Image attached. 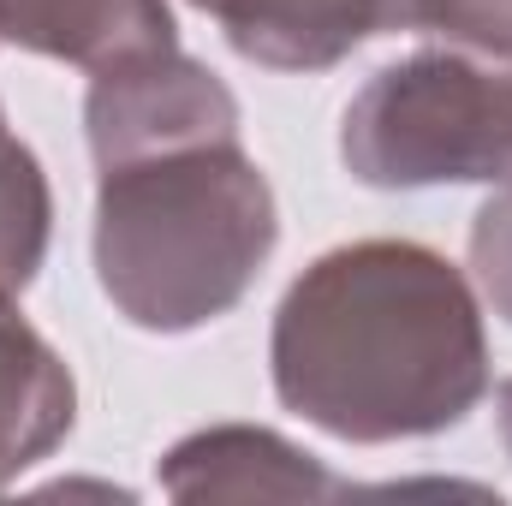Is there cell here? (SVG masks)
I'll list each match as a JSON object with an SVG mask.
<instances>
[{
  "label": "cell",
  "instance_id": "11",
  "mask_svg": "<svg viewBox=\"0 0 512 506\" xmlns=\"http://www.w3.org/2000/svg\"><path fill=\"white\" fill-rule=\"evenodd\" d=\"M471 274L495 304V316L512 322V179L489 191V203L471 221Z\"/></svg>",
  "mask_w": 512,
  "mask_h": 506
},
{
  "label": "cell",
  "instance_id": "3",
  "mask_svg": "<svg viewBox=\"0 0 512 506\" xmlns=\"http://www.w3.org/2000/svg\"><path fill=\"white\" fill-rule=\"evenodd\" d=\"M340 161L370 191L512 179V72L459 48L382 66L340 114Z\"/></svg>",
  "mask_w": 512,
  "mask_h": 506
},
{
  "label": "cell",
  "instance_id": "2",
  "mask_svg": "<svg viewBox=\"0 0 512 506\" xmlns=\"http://www.w3.org/2000/svg\"><path fill=\"white\" fill-rule=\"evenodd\" d=\"M96 173V286L131 328L191 334L245 304L280 245V203L239 137Z\"/></svg>",
  "mask_w": 512,
  "mask_h": 506
},
{
  "label": "cell",
  "instance_id": "9",
  "mask_svg": "<svg viewBox=\"0 0 512 506\" xmlns=\"http://www.w3.org/2000/svg\"><path fill=\"white\" fill-rule=\"evenodd\" d=\"M48 239H54L48 173L36 149L6 126V108H0V298H18L42 274Z\"/></svg>",
  "mask_w": 512,
  "mask_h": 506
},
{
  "label": "cell",
  "instance_id": "12",
  "mask_svg": "<svg viewBox=\"0 0 512 506\" xmlns=\"http://www.w3.org/2000/svg\"><path fill=\"white\" fill-rule=\"evenodd\" d=\"M495 429H501V447L512 459V381H501V393H495Z\"/></svg>",
  "mask_w": 512,
  "mask_h": 506
},
{
  "label": "cell",
  "instance_id": "4",
  "mask_svg": "<svg viewBox=\"0 0 512 506\" xmlns=\"http://www.w3.org/2000/svg\"><path fill=\"white\" fill-rule=\"evenodd\" d=\"M239 131H245L239 96L179 48L90 72L84 137L96 167H120L137 155L191 149V143H227Z\"/></svg>",
  "mask_w": 512,
  "mask_h": 506
},
{
  "label": "cell",
  "instance_id": "8",
  "mask_svg": "<svg viewBox=\"0 0 512 506\" xmlns=\"http://www.w3.org/2000/svg\"><path fill=\"white\" fill-rule=\"evenodd\" d=\"M78 423V381L72 364L48 346L18 298H0V489H12L30 465L66 447Z\"/></svg>",
  "mask_w": 512,
  "mask_h": 506
},
{
  "label": "cell",
  "instance_id": "1",
  "mask_svg": "<svg viewBox=\"0 0 512 506\" xmlns=\"http://www.w3.org/2000/svg\"><path fill=\"white\" fill-rule=\"evenodd\" d=\"M268 376L286 411L352 447L447 435L489 393L483 304L435 245H334L286 286Z\"/></svg>",
  "mask_w": 512,
  "mask_h": 506
},
{
  "label": "cell",
  "instance_id": "10",
  "mask_svg": "<svg viewBox=\"0 0 512 506\" xmlns=\"http://www.w3.org/2000/svg\"><path fill=\"white\" fill-rule=\"evenodd\" d=\"M399 30L435 36L441 48H459L471 60L512 72V0H405Z\"/></svg>",
  "mask_w": 512,
  "mask_h": 506
},
{
  "label": "cell",
  "instance_id": "5",
  "mask_svg": "<svg viewBox=\"0 0 512 506\" xmlns=\"http://www.w3.org/2000/svg\"><path fill=\"white\" fill-rule=\"evenodd\" d=\"M161 489L173 501H334L346 483L292 447L274 429L256 423H215L167 447L161 459Z\"/></svg>",
  "mask_w": 512,
  "mask_h": 506
},
{
  "label": "cell",
  "instance_id": "7",
  "mask_svg": "<svg viewBox=\"0 0 512 506\" xmlns=\"http://www.w3.org/2000/svg\"><path fill=\"white\" fill-rule=\"evenodd\" d=\"M0 42L84 72L179 48L167 0H0Z\"/></svg>",
  "mask_w": 512,
  "mask_h": 506
},
{
  "label": "cell",
  "instance_id": "6",
  "mask_svg": "<svg viewBox=\"0 0 512 506\" xmlns=\"http://www.w3.org/2000/svg\"><path fill=\"white\" fill-rule=\"evenodd\" d=\"M227 36V48L268 72H328L370 36L405 24V0H191Z\"/></svg>",
  "mask_w": 512,
  "mask_h": 506
}]
</instances>
